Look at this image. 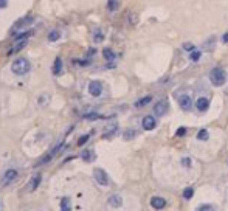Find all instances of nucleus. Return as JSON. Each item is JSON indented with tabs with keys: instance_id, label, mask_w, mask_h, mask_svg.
<instances>
[{
	"instance_id": "nucleus-27",
	"label": "nucleus",
	"mask_w": 228,
	"mask_h": 211,
	"mask_svg": "<svg viewBox=\"0 0 228 211\" xmlns=\"http://www.w3.org/2000/svg\"><path fill=\"white\" fill-rule=\"evenodd\" d=\"M191 163H192V162H191V158H189V157H183V158H182L183 168H189V166H191Z\"/></svg>"
},
{
	"instance_id": "nucleus-4",
	"label": "nucleus",
	"mask_w": 228,
	"mask_h": 211,
	"mask_svg": "<svg viewBox=\"0 0 228 211\" xmlns=\"http://www.w3.org/2000/svg\"><path fill=\"white\" fill-rule=\"evenodd\" d=\"M93 177H95L96 183H99L101 186H107V185H109V175H107V172H106L104 169L95 168V171H93Z\"/></svg>"
},
{
	"instance_id": "nucleus-32",
	"label": "nucleus",
	"mask_w": 228,
	"mask_h": 211,
	"mask_svg": "<svg viewBox=\"0 0 228 211\" xmlns=\"http://www.w3.org/2000/svg\"><path fill=\"white\" fill-rule=\"evenodd\" d=\"M185 132H186V130H185V127H180V129L177 130V135H179V137H182V135H185Z\"/></svg>"
},
{
	"instance_id": "nucleus-25",
	"label": "nucleus",
	"mask_w": 228,
	"mask_h": 211,
	"mask_svg": "<svg viewBox=\"0 0 228 211\" xmlns=\"http://www.w3.org/2000/svg\"><path fill=\"white\" fill-rule=\"evenodd\" d=\"M107 8H109L110 11H115V9L118 8V2H116V0H109V2H107Z\"/></svg>"
},
{
	"instance_id": "nucleus-19",
	"label": "nucleus",
	"mask_w": 228,
	"mask_h": 211,
	"mask_svg": "<svg viewBox=\"0 0 228 211\" xmlns=\"http://www.w3.org/2000/svg\"><path fill=\"white\" fill-rule=\"evenodd\" d=\"M208 137H210V135H208V130H206V129H202V130H199V132H197V138H199V140H202V141H206V140H208Z\"/></svg>"
},
{
	"instance_id": "nucleus-17",
	"label": "nucleus",
	"mask_w": 228,
	"mask_h": 211,
	"mask_svg": "<svg viewBox=\"0 0 228 211\" xmlns=\"http://www.w3.org/2000/svg\"><path fill=\"white\" fill-rule=\"evenodd\" d=\"M81 157H82L84 162H92V160L95 158V154H93V151H84Z\"/></svg>"
},
{
	"instance_id": "nucleus-30",
	"label": "nucleus",
	"mask_w": 228,
	"mask_h": 211,
	"mask_svg": "<svg viewBox=\"0 0 228 211\" xmlns=\"http://www.w3.org/2000/svg\"><path fill=\"white\" fill-rule=\"evenodd\" d=\"M197 210L199 211H208V210H214V207H211V205H200Z\"/></svg>"
},
{
	"instance_id": "nucleus-28",
	"label": "nucleus",
	"mask_w": 228,
	"mask_h": 211,
	"mask_svg": "<svg viewBox=\"0 0 228 211\" xmlns=\"http://www.w3.org/2000/svg\"><path fill=\"white\" fill-rule=\"evenodd\" d=\"M30 36V31H27V33H23V34H19V36H16V42H20V41H25L27 38Z\"/></svg>"
},
{
	"instance_id": "nucleus-3",
	"label": "nucleus",
	"mask_w": 228,
	"mask_h": 211,
	"mask_svg": "<svg viewBox=\"0 0 228 211\" xmlns=\"http://www.w3.org/2000/svg\"><path fill=\"white\" fill-rule=\"evenodd\" d=\"M33 22H34V17H33V16H27V17H23V19L17 20V22L12 25V30H11V33H12V34H17V31H22V30H25V28H27V27H30Z\"/></svg>"
},
{
	"instance_id": "nucleus-24",
	"label": "nucleus",
	"mask_w": 228,
	"mask_h": 211,
	"mask_svg": "<svg viewBox=\"0 0 228 211\" xmlns=\"http://www.w3.org/2000/svg\"><path fill=\"white\" fill-rule=\"evenodd\" d=\"M62 146H64V143H59V144H56V146H54V148L51 149V152H50L51 158H53V157H54V155H56V154H57V152H59L61 149H62Z\"/></svg>"
},
{
	"instance_id": "nucleus-7",
	"label": "nucleus",
	"mask_w": 228,
	"mask_h": 211,
	"mask_svg": "<svg viewBox=\"0 0 228 211\" xmlns=\"http://www.w3.org/2000/svg\"><path fill=\"white\" fill-rule=\"evenodd\" d=\"M179 104H180V107L183 110H189L192 107V101H191L189 95H180L179 96Z\"/></svg>"
},
{
	"instance_id": "nucleus-9",
	"label": "nucleus",
	"mask_w": 228,
	"mask_h": 211,
	"mask_svg": "<svg viewBox=\"0 0 228 211\" xmlns=\"http://www.w3.org/2000/svg\"><path fill=\"white\" fill-rule=\"evenodd\" d=\"M16 178H17V171H16V169H8V171L5 172V175H3V183L8 185V183L14 182Z\"/></svg>"
},
{
	"instance_id": "nucleus-31",
	"label": "nucleus",
	"mask_w": 228,
	"mask_h": 211,
	"mask_svg": "<svg viewBox=\"0 0 228 211\" xmlns=\"http://www.w3.org/2000/svg\"><path fill=\"white\" fill-rule=\"evenodd\" d=\"M183 48L188 50V51H192V50H194V45H192V43H183Z\"/></svg>"
},
{
	"instance_id": "nucleus-16",
	"label": "nucleus",
	"mask_w": 228,
	"mask_h": 211,
	"mask_svg": "<svg viewBox=\"0 0 228 211\" xmlns=\"http://www.w3.org/2000/svg\"><path fill=\"white\" fill-rule=\"evenodd\" d=\"M59 38H61L59 30H51V31H50V34H48V41H50V42H56Z\"/></svg>"
},
{
	"instance_id": "nucleus-21",
	"label": "nucleus",
	"mask_w": 228,
	"mask_h": 211,
	"mask_svg": "<svg viewBox=\"0 0 228 211\" xmlns=\"http://www.w3.org/2000/svg\"><path fill=\"white\" fill-rule=\"evenodd\" d=\"M192 196H194V189H192V188H185V189H183V197H185L186 200L192 199Z\"/></svg>"
},
{
	"instance_id": "nucleus-15",
	"label": "nucleus",
	"mask_w": 228,
	"mask_h": 211,
	"mask_svg": "<svg viewBox=\"0 0 228 211\" xmlns=\"http://www.w3.org/2000/svg\"><path fill=\"white\" fill-rule=\"evenodd\" d=\"M39 183H41V175L37 174V175H34V177L31 178V182H30V189L34 191V189L39 186Z\"/></svg>"
},
{
	"instance_id": "nucleus-10",
	"label": "nucleus",
	"mask_w": 228,
	"mask_h": 211,
	"mask_svg": "<svg viewBox=\"0 0 228 211\" xmlns=\"http://www.w3.org/2000/svg\"><path fill=\"white\" fill-rule=\"evenodd\" d=\"M151 207L155 208V210H161L166 207V200L163 197H152L151 199Z\"/></svg>"
},
{
	"instance_id": "nucleus-18",
	"label": "nucleus",
	"mask_w": 228,
	"mask_h": 211,
	"mask_svg": "<svg viewBox=\"0 0 228 211\" xmlns=\"http://www.w3.org/2000/svg\"><path fill=\"white\" fill-rule=\"evenodd\" d=\"M151 101H152V98H151V96H144V98L138 99L137 103H135V106H137V107H144V106H146L147 103H151Z\"/></svg>"
},
{
	"instance_id": "nucleus-23",
	"label": "nucleus",
	"mask_w": 228,
	"mask_h": 211,
	"mask_svg": "<svg viewBox=\"0 0 228 211\" xmlns=\"http://www.w3.org/2000/svg\"><path fill=\"white\" fill-rule=\"evenodd\" d=\"M99 118H104V117H101L99 113H86L84 115V120H99Z\"/></svg>"
},
{
	"instance_id": "nucleus-13",
	"label": "nucleus",
	"mask_w": 228,
	"mask_h": 211,
	"mask_svg": "<svg viewBox=\"0 0 228 211\" xmlns=\"http://www.w3.org/2000/svg\"><path fill=\"white\" fill-rule=\"evenodd\" d=\"M53 75H59L61 72H62V61H61V58H56L54 59V64H53Z\"/></svg>"
},
{
	"instance_id": "nucleus-11",
	"label": "nucleus",
	"mask_w": 228,
	"mask_h": 211,
	"mask_svg": "<svg viewBox=\"0 0 228 211\" xmlns=\"http://www.w3.org/2000/svg\"><path fill=\"white\" fill-rule=\"evenodd\" d=\"M141 124H143V129H146V130H152V129L155 127V124H157V121H155L154 117H144L143 121H141Z\"/></svg>"
},
{
	"instance_id": "nucleus-33",
	"label": "nucleus",
	"mask_w": 228,
	"mask_h": 211,
	"mask_svg": "<svg viewBox=\"0 0 228 211\" xmlns=\"http://www.w3.org/2000/svg\"><path fill=\"white\" fill-rule=\"evenodd\" d=\"M8 5V0H0V8H6Z\"/></svg>"
},
{
	"instance_id": "nucleus-5",
	"label": "nucleus",
	"mask_w": 228,
	"mask_h": 211,
	"mask_svg": "<svg viewBox=\"0 0 228 211\" xmlns=\"http://www.w3.org/2000/svg\"><path fill=\"white\" fill-rule=\"evenodd\" d=\"M168 109H169L168 99H160V101L154 106V113H155L157 117H163V115L168 112Z\"/></svg>"
},
{
	"instance_id": "nucleus-14",
	"label": "nucleus",
	"mask_w": 228,
	"mask_h": 211,
	"mask_svg": "<svg viewBox=\"0 0 228 211\" xmlns=\"http://www.w3.org/2000/svg\"><path fill=\"white\" fill-rule=\"evenodd\" d=\"M135 135H137V132H135L134 129H127V130L123 133V138H124L126 141H131V140L135 138Z\"/></svg>"
},
{
	"instance_id": "nucleus-29",
	"label": "nucleus",
	"mask_w": 228,
	"mask_h": 211,
	"mask_svg": "<svg viewBox=\"0 0 228 211\" xmlns=\"http://www.w3.org/2000/svg\"><path fill=\"white\" fill-rule=\"evenodd\" d=\"M87 140H89V135H82V137L78 140V146H82V144H86V143H87Z\"/></svg>"
},
{
	"instance_id": "nucleus-26",
	"label": "nucleus",
	"mask_w": 228,
	"mask_h": 211,
	"mask_svg": "<svg viewBox=\"0 0 228 211\" xmlns=\"http://www.w3.org/2000/svg\"><path fill=\"white\" fill-rule=\"evenodd\" d=\"M68 208H70V207H68V199H67V197H64V199H62V203H61V210L67 211Z\"/></svg>"
},
{
	"instance_id": "nucleus-8",
	"label": "nucleus",
	"mask_w": 228,
	"mask_h": 211,
	"mask_svg": "<svg viewBox=\"0 0 228 211\" xmlns=\"http://www.w3.org/2000/svg\"><path fill=\"white\" fill-rule=\"evenodd\" d=\"M196 107H197V110L199 112H206L208 109H210V99L208 98H199L197 101H196Z\"/></svg>"
},
{
	"instance_id": "nucleus-6",
	"label": "nucleus",
	"mask_w": 228,
	"mask_h": 211,
	"mask_svg": "<svg viewBox=\"0 0 228 211\" xmlns=\"http://www.w3.org/2000/svg\"><path fill=\"white\" fill-rule=\"evenodd\" d=\"M89 92H90L92 96H99L102 92V84L99 81H92L89 84Z\"/></svg>"
},
{
	"instance_id": "nucleus-2",
	"label": "nucleus",
	"mask_w": 228,
	"mask_h": 211,
	"mask_svg": "<svg viewBox=\"0 0 228 211\" xmlns=\"http://www.w3.org/2000/svg\"><path fill=\"white\" fill-rule=\"evenodd\" d=\"M210 81H211V84L216 85V87L224 85L225 81H227V73H225V70L221 68V67L213 68V70L210 72Z\"/></svg>"
},
{
	"instance_id": "nucleus-22",
	"label": "nucleus",
	"mask_w": 228,
	"mask_h": 211,
	"mask_svg": "<svg viewBox=\"0 0 228 211\" xmlns=\"http://www.w3.org/2000/svg\"><path fill=\"white\" fill-rule=\"evenodd\" d=\"M102 54H104V58H106L107 61H113V59H115L113 51H112V50H109V48H106V50L102 51Z\"/></svg>"
},
{
	"instance_id": "nucleus-34",
	"label": "nucleus",
	"mask_w": 228,
	"mask_h": 211,
	"mask_svg": "<svg viewBox=\"0 0 228 211\" xmlns=\"http://www.w3.org/2000/svg\"><path fill=\"white\" fill-rule=\"evenodd\" d=\"M222 41H224L225 43H228V33H225V34L222 36Z\"/></svg>"
},
{
	"instance_id": "nucleus-20",
	"label": "nucleus",
	"mask_w": 228,
	"mask_h": 211,
	"mask_svg": "<svg viewBox=\"0 0 228 211\" xmlns=\"http://www.w3.org/2000/svg\"><path fill=\"white\" fill-rule=\"evenodd\" d=\"M200 58H202V53H200V51H197V50H192V51L189 53V59H191V61H194V62H196V61H199Z\"/></svg>"
},
{
	"instance_id": "nucleus-1",
	"label": "nucleus",
	"mask_w": 228,
	"mask_h": 211,
	"mask_svg": "<svg viewBox=\"0 0 228 211\" xmlns=\"http://www.w3.org/2000/svg\"><path fill=\"white\" fill-rule=\"evenodd\" d=\"M30 61L27 59V58H19V59H16L14 62H12V65H11V72L14 73V75H17V76H22V75H25L28 70H30Z\"/></svg>"
},
{
	"instance_id": "nucleus-12",
	"label": "nucleus",
	"mask_w": 228,
	"mask_h": 211,
	"mask_svg": "<svg viewBox=\"0 0 228 211\" xmlns=\"http://www.w3.org/2000/svg\"><path fill=\"white\" fill-rule=\"evenodd\" d=\"M107 203H109L112 208H118V207L123 203V199H121V196H118V194H113V196H110V197H109Z\"/></svg>"
}]
</instances>
